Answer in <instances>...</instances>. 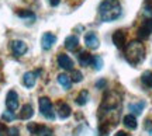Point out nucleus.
Here are the masks:
<instances>
[{
  "label": "nucleus",
  "mask_w": 152,
  "mask_h": 136,
  "mask_svg": "<svg viewBox=\"0 0 152 136\" xmlns=\"http://www.w3.org/2000/svg\"><path fill=\"white\" fill-rule=\"evenodd\" d=\"M123 9L118 0H103L99 6V14L104 22H111L121 17Z\"/></svg>",
  "instance_id": "f257e3e1"
},
{
  "label": "nucleus",
  "mask_w": 152,
  "mask_h": 136,
  "mask_svg": "<svg viewBox=\"0 0 152 136\" xmlns=\"http://www.w3.org/2000/svg\"><path fill=\"white\" fill-rule=\"evenodd\" d=\"M124 58L131 66L140 65L145 59V46L141 41H131L130 44L125 45Z\"/></svg>",
  "instance_id": "f03ea898"
},
{
  "label": "nucleus",
  "mask_w": 152,
  "mask_h": 136,
  "mask_svg": "<svg viewBox=\"0 0 152 136\" xmlns=\"http://www.w3.org/2000/svg\"><path fill=\"white\" fill-rule=\"evenodd\" d=\"M120 105V95L114 91H109L104 94L103 103H102V111H113Z\"/></svg>",
  "instance_id": "7ed1b4c3"
},
{
  "label": "nucleus",
  "mask_w": 152,
  "mask_h": 136,
  "mask_svg": "<svg viewBox=\"0 0 152 136\" xmlns=\"http://www.w3.org/2000/svg\"><path fill=\"white\" fill-rule=\"evenodd\" d=\"M38 104H39V111L41 114L49 121L55 119V112H54V107H52V103L48 97H41L38 100Z\"/></svg>",
  "instance_id": "20e7f679"
},
{
  "label": "nucleus",
  "mask_w": 152,
  "mask_h": 136,
  "mask_svg": "<svg viewBox=\"0 0 152 136\" xmlns=\"http://www.w3.org/2000/svg\"><path fill=\"white\" fill-rule=\"evenodd\" d=\"M151 34H152V18H147L141 24V27L138 28V38L147 39V38H149Z\"/></svg>",
  "instance_id": "39448f33"
},
{
  "label": "nucleus",
  "mask_w": 152,
  "mask_h": 136,
  "mask_svg": "<svg viewBox=\"0 0 152 136\" xmlns=\"http://www.w3.org/2000/svg\"><path fill=\"white\" fill-rule=\"evenodd\" d=\"M41 75V70H35V72H27L24 73L23 76V83L27 88H33L35 86V82H37V77Z\"/></svg>",
  "instance_id": "423d86ee"
},
{
  "label": "nucleus",
  "mask_w": 152,
  "mask_h": 136,
  "mask_svg": "<svg viewBox=\"0 0 152 136\" xmlns=\"http://www.w3.org/2000/svg\"><path fill=\"white\" fill-rule=\"evenodd\" d=\"M6 107L10 111H16L18 108V94L14 90H10L6 97Z\"/></svg>",
  "instance_id": "0eeeda50"
},
{
  "label": "nucleus",
  "mask_w": 152,
  "mask_h": 136,
  "mask_svg": "<svg viewBox=\"0 0 152 136\" xmlns=\"http://www.w3.org/2000/svg\"><path fill=\"white\" fill-rule=\"evenodd\" d=\"M11 51H13V54L14 56H23V55L27 52V44L24 42V41H20V39H16V41H13L10 45Z\"/></svg>",
  "instance_id": "6e6552de"
},
{
  "label": "nucleus",
  "mask_w": 152,
  "mask_h": 136,
  "mask_svg": "<svg viewBox=\"0 0 152 136\" xmlns=\"http://www.w3.org/2000/svg\"><path fill=\"white\" fill-rule=\"evenodd\" d=\"M55 44H56V37H55L52 33H45L42 35V38H41V46H42V49L48 51V49H51Z\"/></svg>",
  "instance_id": "1a4fd4ad"
},
{
  "label": "nucleus",
  "mask_w": 152,
  "mask_h": 136,
  "mask_svg": "<svg viewBox=\"0 0 152 136\" xmlns=\"http://www.w3.org/2000/svg\"><path fill=\"white\" fill-rule=\"evenodd\" d=\"M58 65L64 70H73V60L65 54L58 55Z\"/></svg>",
  "instance_id": "9d476101"
},
{
  "label": "nucleus",
  "mask_w": 152,
  "mask_h": 136,
  "mask_svg": "<svg viewBox=\"0 0 152 136\" xmlns=\"http://www.w3.org/2000/svg\"><path fill=\"white\" fill-rule=\"evenodd\" d=\"M85 44L89 49H97L99 45H100V41H99V37L94 33H87L85 35Z\"/></svg>",
  "instance_id": "9b49d317"
},
{
  "label": "nucleus",
  "mask_w": 152,
  "mask_h": 136,
  "mask_svg": "<svg viewBox=\"0 0 152 136\" xmlns=\"http://www.w3.org/2000/svg\"><path fill=\"white\" fill-rule=\"evenodd\" d=\"M113 44L118 49L125 48V33L124 31L117 30V31L113 34Z\"/></svg>",
  "instance_id": "f8f14e48"
},
{
  "label": "nucleus",
  "mask_w": 152,
  "mask_h": 136,
  "mask_svg": "<svg viewBox=\"0 0 152 136\" xmlns=\"http://www.w3.org/2000/svg\"><path fill=\"white\" fill-rule=\"evenodd\" d=\"M77 60H79V63H80L82 66H85V67H87V66H92V62H93V56L89 52H85V51H80L79 52V55H77Z\"/></svg>",
  "instance_id": "ddd939ff"
},
{
  "label": "nucleus",
  "mask_w": 152,
  "mask_h": 136,
  "mask_svg": "<svg viewBox=\"0 0 152 136\" xmlns=\"http://www.w3.org/2000/svg\"><path fill=\"white\" fill-rule=\"evenodd\" d=\"M33 115H34L33 105H31V104H24L21 107V111H20L18 118H20V119H31Z\"/></svg>",
  "instance_id": "4468645a"
},
{
  "label": "nucleus",
  "mask_w": 152,
  "mask_h": 136,
  "mask_svg": "<svg viewBox=\"0 0 152 136\" xmlns=\"http://www.w3.org/2000/svg\"><path fill=\"white\" fill-rule=\"evenodd\" d=\"M72 114V109L71 107L65 103H59L58 105V115H59L61 119H66V118H69Z\"/></svg>",
  "instance_id": "2eb2a0df"
},
{
  "label": "nucleus",
  "mask_w": 152,
  "mask_h": 136,
  "mask_svg": "<svg viewBox=\"0 0 152 136\" xmlns=\"http://www.w3.org/2000/svg\"><path fill=\"white\" fill-rule=\"evenodd\" d=\"M77 46H79V39H77V37H75V35H69V37L65 39V48L68 49V51L73 52V51L77 49Z\"/></svg>",
  "instance_id": "dca6fc26"
},
{
  "label": "nucleus",
  "mask_w": 152,
  "mask_h": 136,
  "mask_svg": "<svg viewBox=\"0 0 152 136\" xmlns=\"http://www.w3.org/2000/svg\"><path fill=\"white\" fill-rule=\"evenodd\" d=\"M123 124H124L128 129H137V126H138V122H137V118L134 114L125 115L124 118H123Z\"/></svg>",
  "instance_id": "f3484780"
},
{
  "label": "nucleus",
  "mask_w": 152,
  "mask_h": 136,
  "mask_svg": "<svg viewBox=\"0 0 152 136\" xmlns=\"http://www.w3.org/2000/svg\"><path fill=\"white\" fill-rule=\"evenodd\" d=\"M33 136H54V132L49 129L48 126H41L37 125V128L34 129V132L31 133Z\"/></svg>",
  "instance_id": "a211bd4d"
},
{
  "label": "nucleus",
  "mask_w": 152,
  "mask_h": 136,
  "mask_svg": "<svg viewBox=\"0 0 152 136\" xmlns=\"http://www.w3.org/2000/svg\"><path fill=\"white\" fill-rule=\"evenodd\" d=\"M58 83L65 90H71V87H72V79L68 75H65V73H61L59 76H58Z\"/></svg>",
  "instance_id": "6ab92c4d"
},
{
  "label": "nucleus",
  "mask_w": 152,
  "mask_h": 136,
  "mask_svg": "<svg viewBox=\"0 0 152 136\" xmlns=\"http://www.w3.org/2000/svg\"><path fill=\"white\" fill-rule=\"evenodd\" d=\"M130 111L134 115H140L142 112V109L145 108V101H138V103H132L128 105Z\"/></svg>",
  "instance_id": "aec40b11"
},
{
  "label": "nucleus",
  "mask_w": 152,
  "mask_h": 136,
  "mask_svg": "<svg viewBox=\"0 0 152 136\" xmlns=\"http://www.w3.org/2000/svg\"><path fill=\"white\" fill-rule=\"evenodd\" d=\"M76 104L77 105H80V107H83V105H86L87 101H89V93L86 91V90H83V91H80V94L76 97Z\"/></svg>",
  "instance_id": "412c9836"
},
{
  "label": "nucleus",
  "mask_w": 152,
  "mask_h": 136,
  "mask_svg": "<svg viewBox=\"0 0 152 136\" xmlns=\"http://www.w3.org/2000/svg\"><path fill=\"white\" fill-rule=\"evenodd\" d=\"M141 82L144 86H147V87H152V72L151 70H147L142 73L141 76Z\"/></svg>",
  "instance_id": "4be33fe9"
},
{
  "label": "nucleus",
  "mask_w": 152,
  "mask_h": 136,
  "mask_svg": "<svg viewBox=\"0 0 152 136\" xmlns=\"http://www.w3.org/2000/svg\"><path fill=\"white\" fill-rule=\"evenodd\" d=\"M17 16L20 18H28V20H31V22L35 20V14L31 10H18L17 11Z\"/></svg>",
  "instance_id": "5701e85b"
},
{
  "label": "nucleus",
  "mask_w": 152,
  "mask_h": 136,
  "mask_svg": "<svg viewBox=\"0 0 152 136\" xmlns=\"http://www.w3.org/2000/svg\"><path fill=\"white\" fill-rule=\"evenodd\" d=\"M92 66L94 67V70H100V69L103 67V59H102L100 56H93Z\"/></svg>",
  "instance_id": "b1692460"
},
{
  "label": "nucleus",
  "mask_w": 152,
  "mask_h": 136,
  "mask_svg": "<svg viewBox=\"0 0 152 136\" xmlns=\"http://www.w3.org/2000/svg\"><path fill=\"white\" fill-rule=\"evenodd\" d=\"M109 131H110V126L106 122H102L100 126H99V136H107Z\"/></svg>",
  "instance_id": "393cba45"
},
{
  "label": "nucleus",
  "mask_w": 152,
  "mask_h": 136,
  "mask_svg": "<svg viewBox=\"0 0 152 136\" xmlns=\"http://www.w3.org/2000/svg\"><path fill=\"white\" fill-rule=\"evenodd\" d=\"M71 79H72V82L73 83H80L82 80H83V75H82L79 70H73Z\"/></svg>",
  "instance_id": "a878e982"
},
{
  "label": "nucleus",
  "mask_w": 152,
  "mask_h": 136,
  "mask_svg": "<svg viewBox=\"0 0 152 136\" xmlns=\"http://www.w3.org/2000/svg\"><path fill=\"white\" fill-rule=\"evenodd\" d=\"M13 112H14V111H10V109H9V111H4V112H3V115H1V118H3L6 122H11V121L16 118Z\"/></svg>",
  "instance_id": "bb28decb"
},
{
  "label": "nucleus",
  "mask_w": 152,
  "mask_h": 136,
  "mask_svg": "<svg viewBox=\"0 0 152 136\" xmlns=\"http://www.w3.org/2000/svg\"><path fill=\"white\" fill-rule=\"evenodd\" d=\"M7 136H20V131H18V128L16 126H11L7 129Z\"/></svg>",
  "instance_id": "cd10ccee"
},
{
  "label": "nucleus",
  "mask_w": 152,
  "mask_h": 136,
  "mask_svg": "<svg viewBox=\"0 0 152 136\" xmlns=\"http://www.w3.org/2000/svg\"><path fill=\"white\" fill-rule=\"evenodd\" d=\"M144 10H145V13H147L148 16H151V14H152V1H151V0H148L147 3H145V6H144Z\"/></svg>",
  "instance_id": "c85d7f7f"
},
{
  "label": "nucleus",
  "mask_w": 152,
  "mask_h": 136,
  "mask_svg": "<svg viewBox=\"0 0 152 136\" xmlns=\"http://www.w3.org/2000/svg\"><path fill=\"white\" fill-rule=\"evenodd\" d=\"M145 129H147V131L152 135V121L151 119H147V121H145Z\"/></svg>",
  "instance_id": "c756f323"
},
{
  "label": "nucleus",
  "mask_w": 152,
  "mask_h": 136,
  "mask_svg": "<svg viewBox=\"0 0 152 136\" xmlns=\"http://www.w3.org/2000/svg\"><path fill=\"white\" fill-rule=\"evenodd\" d=\"M106 84H107V82H106L104 79H102V80H99V82L96 83V87H97V88H103V87H106Z\"/></svg>",
  "instance_id": "7c9ffc66"
},
{
  "label": "nucleus",
  "mask_w": 152,
  "mask_h": 136,
  "mask_svg": "<svg viewBox=\"0 0 152 136\" xmlns=\"http://www.w3.org/2000/svg\"><path fill=\"white\" fill-rule=\"evenodd\" d=\"M4 132H7V128L4 126V124H0V136H4Z\"/></svg>",
  "instance_id": "2f4dec72"
},
{
  "label": "nucleus",
  "mask_w": 152,
  "mask_h": 136,
  "mask_svg": "<svg viewBox=\"0 0 152 136\" xmlns=\"http://www.w3.org/2000/svg\"><path fill=\"white\" fill-rule=\"evenodd\" d=\"M48 3L52 6V7H56V6L61 3V0H48Z\"/></svg>",
  "instance_id": "473e14b6"
},
{
  "label": "nucleus",
  "mask_w": 152,
  "mask_h": 136,
  "mask_svg": "<svg viewBox=\"0 0 152 136\" xmlns=\"http://www.w3.org/2000/svg\"><path fill=\"white\" fill-rule=\"evenodd\" d=\"M114 136H130V135H128L127 132H124V131H118Z\"/></svg>",
  "instance_id": "72a5a7b5"
}]
</instances>
